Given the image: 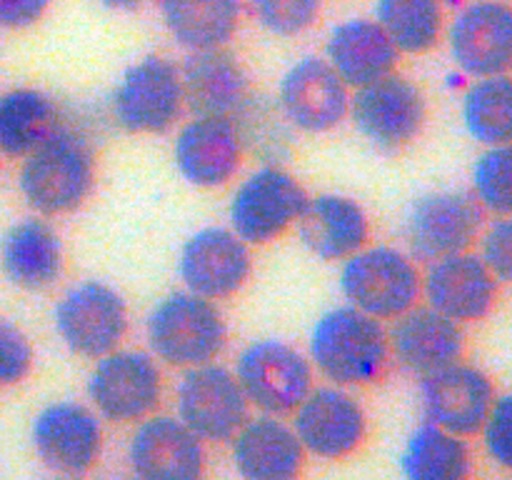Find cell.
<instances>
[{
    "label": "cell",
    "instance_id": "6da1fadb",
    "mask_svg": "<svg viewBox=\"0 0 512 480\" xmlns=\"http://www.w3.org/2000/svg\"><path fill=\"white\" fill-rule=\"evenodd\" d=\"M308 358L315 373L330 385L363 388L378 383L388 370L390 343L383 320L353 308L335 305L315 320L310 330Z\"/></svg>",
    "mask_w": 512,
    "mask_h": 480
},
{
    "label": "cell",
    "instance_id": "7a4b0ae2",
    "mask_svg": "<svg viewBox=\"0 0 512 480\" xmlns=\"http://www.w3.org/2000/svg\"><path fill=\"white\" fill-rule=\"evenodd\" d=\"M95 185V150L80 130L60 125L20 163L18 188L45 218L78 210Z\"/></svg>",
    "mask_w": 512,
    "mask_h": 480
},
{
    "label": "cell",
    "instance_id": "3957f363",
    "mask_svg": "<svg viewBox=\"0 0 512 480\" xmlns=\"http://www.w3.org/2000/svg\"><path fill=\"white\" fill-rule=\"evenodd\" d=\"M148 348L158 363L170 368H198L215 363L228 345V323L218 303L190 290L165 295L150 310Z\"/></svg>",
    "mask_w": 512,
    "mask_h": 480
},
{
    "label": "cell",
    "instance_id": "277c9868",
    "mask_svg": "<svg viewBox=\"0 0 512 480\" xmlns=\"http://www.w3.org/2000/svg\"><path fill=\"white\" fill-rule=\"evenodd\" d=\"M340 293L353 308L393 323L423 298V273L405 250L365 245L340 265Z\"/></svg>",
    "mask_w": 512,
    "mask_h": 480
},
{
    "label": "cell",
    "instance_id": "5b68a950",
    "mask_svg": "<svg viewBox=\"0 0 512 480\" xmlns=\"http://www.w3.org/2000/svg\"><path fill=\"white\" fill-rule=\"evenodd\" d=\"M233 373L250 408L280 418H288L315 388V368L308 355L280 338H260L245 345Z\"/></svg>",
    "mask_w": 512,
    "mask_h": 480
},
{
    "label": "cell",
    "instance_id": "8992f818",
    "mask_svg": "<svg viewBox=\"0 0 512 480\" xmlns=\"http://www.w3.org/2000/svg\"><path fill=\"white\" fill-rule=\"evenodd\" d=\"M308 200V190L293 173L280 165H260L240 180L230 198V230L250 248L270 245L300 223Z\"/></svg>",
    "mask_w": 512,
    "mask_h": 480
},
{
    "label": "cell",
    "instance_id": "52a82bcc",
    "mask_svg": "<svg viewBox=\"0 0 512 480\" xmlns=\"http://www.w3.org/2000/svg\"><path fill=\"white\" fill-rule=\"evenodd\" d=\"M185 110L180 65L163 55L135 60L118 80L110 113L118 128L133 135H163L175 128Z\"/></svg>",
    "mask_w": 512,
    "mask_h": 480
},
{
    "label": "cell",
    "instance_id": "ba28073f",
    "mask_svg": "<svg viewBox=\"0 0 512 480\" xmlns=\"http://www.w3.org/2000/svg\"><path fill=\"white\" fill-rule=\"evenodd\" d=\"M90 408L108 423L135 425L158 413L163 373L145 350L118 348L95 360L88 378Z\"/></svg>",
    "mask_w": 512,
    "mask_h": 480
},
{
    "label": "cell",
    "instance_id": "9c48e42d",
    "mask_svg": "<svg viewBox=\"0 0 512 480\" xmlns=\"http://www.w3.org/2000/svg\"><path fill=\"white\" fill-rule=\"evenodd\" d=\"M53 323L70 353L98 360L118 350L128 335V303L113 285L83 280L60 295Z\"/></svg>",
    "mask_w": 512,
    "mask_h": 480
},
{
    "label": "cell",
    "instance_id": "30bf717a",
    "mask_svg": "<svg viewBox=\"0 0 512 480\" xmlns=\"http://www.w3.org/2000/svg\"><path fill=\"white\" fill-rule=\"evenodd\" d=\"M348 118L375 148L395 153L423 133L428 103L423 90L395 70L350 93Z\"/></svg>",
    "mask_w": 512,
    "mask_h": 480
},
{
    "label": "cell",
    "instance_id": "8fae6325",
    "mask_svg": "<svg viewBox=\"0 0 512 480\" xmlns=\"http://www.w3.org/2000/svg\"><path fill=\"white\" fill-rule=\"evenodd\" d=\"M485 228V210L473 193L438 190L425 193L410 205L405 238L410 255L423 263L465 253L478 243Z\"/></svg>",
    "mask_w": 512,
    "mask_h": 480
},
{
    "label": "cell",
    "instance_id": "7c38bea8",
    "mask_svg": "<svg viewBox=\"0 0 512 480\" xmlns=\"http://www.w3.org/2000/svg\"><path fill=\"white\" fill-rule=\"evenodd\" d=\"M290 425L305 453L320 460H343L368 440V413L353 390L315 385L290 413Z\"/></svg>",
    "mask_w": 512,
    "mask_h": 480
},
{
    "label": "cell",
    "instance_id": "4fadbf2b",
    "mask_svg": "<svg viewBox=\"0 0 512 480\" xmlns=\"http://www.w3.org/2000/svg\"><path fill=\"white\" fill-rule=\"evenodd\" d=\"M175 415L203 443H228L250 418V403L233 370L215 360L183 370L175 388Z\"/></svg>",
    "mask_w": 512,
    "mask_h": 480
},
{
    "label": "cell",
    "instance_id": "5bb4252c",
    "mask_svg": "<svg viewBox=\"0 0 512 480\" xmlns=\"http://www.w3.org/2000/svg\"><path fill=\"white\" fill-rule=\"evenodd\" d=\"M30 440L45 468L83 478L103 455V418L78 400H55L33 418Z\"/></svg>",
    "mask_w": 512,
    "mask_h": 480
},
{
    "label": "cell",
    "instance_id": "9a60e30c",
    "mask_svg": "<svg viewBox=\"0 0 512 480\" xmlns=\"http://www.w3.org/2000/svg\"><path fill=\"white\" fill-rule=\"evenodd\" d=\"M450 58L468 78L510 73L512 5L510 0H468L445 25Z\"/></svg>",
    "mask_w": 512,
    "mask_h": 480
},
{
    "label": "cell",
    "instance_id": "2e32d148",
    "mask_svg": "<svg viewBox=\"0 0 512 480\" xmlns=\"http://www.w3.org/2000/svg\"><path fill=\"white\" fill-rule=\"evenodd\" d=\"M278 110L300 133H330L350 110V88L320 55L295 60L278 85Z\"/></svg>",
    "mask_w": 512,
    "mask_h": 480
},
{
    "label": "cell",
    "instance_id": "e0dca14e",
    "mask_svg": "<svg viewBox=\"0 0 512 480\" xmlns=\"http://www.w3.org/2000/svg\"><path fill=\"white\" fill-rule=\"evenodd\" d=\"M253 273V253L230 228L208 225L190 235L180 248L178 275L183 288L208 300L233 298Z\"/></svg>",
    "mask_w": 512,
    "mask_h": 480
},
{
    "label": "cell",
    "instance_id": "ac0fdd59",
    "mask_svg": "<svg viewBox=\"0 0 512 480\" xmlns=\"http://www.w3.org/2000/svg\"><path fill=\"white\" fill-rule=\"evenodd\" d=\"M425 420L463 438L480 433L495 400V385L485 370L465 360L420 375Z\"/></svg>",
    "mask_w": 512,
    "mask_h": 480
},
{
    "label": "cell",
    "instance_id": "d6986e66",
    "mask_svg": "<svg viewBox=\"0 0 512 480\" xmlns=\"http://www.w3.org/2000/svg\"><path fill=\"white\" fill-rule=\"evenodd\" d=\"M205 443L178 418L153 413L135 423L128 465L140 480H203Z\"/></svg>",
    "mask_w": 512,
    "mask_h": 480
},
{
    "label": "cell",
    "instance_id": "ffe728a7",
    "mask_svg": "<svg viewBox=\"0 0 512 480\" xmlns=\"http://www.w3.org/2000/svg\"><path fill=\"white\" fill-rule=\"evenodd\" d=\"M498 293L500 283L473 250L433 260L423 273L425 305L458 325L488 318L498 303Z\"/></svg>",
    "mask_w": 512,
    "mask_h": 480
},
{
    "label": "cell",
    "instance_id": "44dd1931",
    "mask_svg": "<svg viewBox=\"0 0 512 480\" xmlns=\"http://www.w3.org/2000/svg\"><path fill=\"white\" fill-rule=\"evenodd\" d=\"M243 140L230 118L193 115L180 125L173 140V160L178 173L195 188H223L243 165Z\"/></svg>",
    "mask_w": 512,
    "mask_h": 480
},
{
    "label": "cell",
    "instance_id": "7402d4cb",
    "mask_svg": "<svg viewBox=\"0 0 512 480\" xmlns=\"http://www.w3.org/2000/svg\"><path fill=\"white\" fill-rule=\"evenodd\" d=\"M228 443L235 473L243 480H300L303 475L308 453L290 420L280 415H250Z\"/></svg>",
    "mask_w": 512,
    "mask_h": 480
},
{
    "label": "cell",
    "instance_id": "603a6c76",
    "mask_svg": "<svg viewBox=\"0 0 512 480\" xmlns=\"http://www.w3.org/2000/svg\"><path fill=\"white\" fill-rule=\"evenodd\" d=\"M185 108L193 115L230 118L253 98L245 65L228 48L195 50L180 65Z\"/></svg>",
    "mask_w": 512,
    "mask_h": 480
},
{
    "label": "cell",
    "instance_id": "cb8c5ba5",
    "mask_svg": "<svg viewBox=\"0 0 512 480\" xmlns=\"http://www.w3.org/2000/svg\"><path fill=\"white\" fill-rule=\"evenodd\" d=\"M388 343L393 360L418 378L458 363L465 353L463 325L440 315L430 305H415L395 318L388 330Z\"/></svg>",
    "mask_w": 512,
    "mask_h": 480
},
{
    "label": "cell",
    "instance_id": "d4e9b609",
    "mask_svg": "<svg viewBox=\"0 0 512 480\" xmlns=\"http://www.w3.org/2000/svg\"><path fill=\"white\" fill-rule=\"evenodd\" d=\"M300 240L315 258L343 263L370 240V220L355 198L338 193L315 195L298 223Z\"/></svg>",
    "mask_w": 512,
    "mask_h": 480
},
{
    "label": "cell",
    "instance_id": "484cf974",
    "mask_svg": "<svg viewBox=\"0 0 512 480\" xmlns=\"http://www.w3.org/2000/svg\"><path fill=\"white\" fill-rule=\"evenodd\" d=\"M325 60L350 90H358L395 73L400 53L373 18H350L330 30Z\"/></svg>",
    "mask_w": 512,
    "mask_h": 480
},
{
    "label": "cell",
    "instance_id": "4316f807",
    "mask_svg": "<svg viewBox=\"0 0 512 480\" xmlns=\"http://www.w3.org/2000/svg\"><path fill=\"white\" fill-rule=\"evenodd\" d=\"M0 265L18 288L45 290L63 275V240L48 220L25 218L5 233Z\"/></svg>",
    "mask_w": 512,
    "mask_h": 480
},
{
    "label": "cell",
    "instance_id": "83f0119b",
    "mask_svg": "<svg viewBox=\"0 0 512 480\" xmlns=\"http://www.w3.org/2000/svg\"><path fill=\"white\" fill-rule=\"evenodd\" d=\"M170 38L195 50L228 48L243 18V0H158Z\"/></svg>",
    "mask_w": 512,
    "mask_h": 480
},
{
    "label": "cell",
    "instance_id": "f1b7e54d",
    "mask_svg": "<svg viewBox=\"0 0 512 480\" xmlns=\"http://www.w3.org/2000/svg\"><path fill=\"white\" fill-rule=\"evenodd\" d=\"M403 480H473L470 440L433 423H420L400 453Z\"/></svg>",
    "mask_w": 512,
    "mask_h": 480
},
{
    "label": "cell",
    "instance_id": "f546056e",
    "mask_svg": "<svg viewBox=\"0 0 512 480\" xmlns=\"http://www.w3.org/2000/svg\"><path fill=\"white\" fill-rule=\"evenodd\" d=\"M60 125L58 103L43 90L13 88L0 93V155L23 160Z\"/></svg>",
    "mask_w": 512,
    "mask_h": 480
},
{
    "label": "cell",
    "instance_id": "4dcf8cb0",
    "mask_svg": "<svg viewBox=\"0 0 512 480\" xmlns=\"http://www.w3.org/2000/svg\"><path fill=\"white\" fill-rule=\"evenodd\" d=\"M373 20L400 55H425L445 35L443 0H375Z\"/></svg>",
    "mask_w": 512,
    "mask_h": 480
},
{
    "label": "cell",
    "instance_id": "1f68e13d",
    "mask_svg": "<svg viewBox=\"0 0 512 480\" xmlns=\"http://www.w3.org/2000/svg\"><path fill=\"white\" fill-rule=\"evenodd\" d=\"M460 118L470 138L483 148L512 143V75L473 80L463 93Z\"/></svg>",
    "mask_w": 512,
    "mask_h": 480
},
{
    "label": "cell",
    "instance_id": "d6a6232c",
    "mask_svg": "<svg viewBox=\"0 0 512 480\" xmlns=\"http://www.w3.org/2000/svg\"><path fill=\"white\" fill-rule=\"evenodd\" d=\"M238 128L243 148L258 155L263 165H278L280 158L288 153V120L278 110V105H270L263 98H250L238 115L233 118Z\"/></svg>",
    "mask_w": 512,
    "mask_h": 480
},
{
    "label": "cell",
    "instance_id": "836d02e7",
    "mask_svg": "<svg viewBox=\"0 0 512 480\" xmlns=\"http://www.w3.org/2000/svg\"><path fill=\"white\" fill-rule=\"evenodd\" d=\"M473 198L490 215H512V143L485 148L473 165Z\"/></svg>",
    "mask_w": 512,
    "mask_h": 480
},
{
    "label": "cell",
    "instance_id": "e575fe53",
    "mask_svg": "<svg viewBox=\"0 0 512 480\" xmlns=\"http://www.w3.org/2000/svg\"><path fill=\"white\" fill-rule=\"evenodd\" d=\"M255 23L278 38H295L313 28L323 0H248Z\"/></svg>",
    "mask_w": 512,
    "mask_h": 480
},
{
    "label": "cell",
    "instance_id": "d590c367",
    "mask_svg": "<svg viewBox=\"0 0 512 480\" xmlns=\"http://www.w3.org/2000/svg\"><path fill=\"white\" fill-rule=\"evenodd\" d=\"M478 435L493 465L512 473V393L495 395L493 408Z\"/></svg>",
    "mask_w": 512,
    "mask_h": 480
},
{
    "label": "cell",
    "instance_id": "8d00e7d4",
    "mask_svg": "<svg viewBox=\"0 0 512 480\" xmlns=\"http://www.w3.org/2000/svg\"><path fill=\"white\" fill-rule=\"evenodd\" d=\"M35 365V350L28 335L10 320L0 318V388L23 383Z\"/></svg>",
    "mask_w": 512,
    "mask_h": 480
},
{
    "label": "cell",
    "instance_id": "74e56055",
    "mask_svg": "<svg viewBox=\"0 0 512 480\" xmlns=\"http://www.w3.org/2000/svg\"><path fill=\"white\" fill-rule=\"evenodd\" d=\"M478 255L498 283L512 285V215H498L478 238Z\"/></svg>",
    "mask_w": 512,
    "mask_h": 480
},
{
    "label": "cell",
    "instance_id": "f35d334b",
    "mask_svg": "<svg viewBox=\"0 0 512 480\" xmlns=\"http://www.w3.org/2000/svg\"><path fill=\"white\" fill-rule=\"evenodd\" d=\"M53 0H0V28L25 30L43 20Z\"/></svg>",
    "mask_w": 512,
    "mask_h": 480
},
{
    "label": "cell",
    "instance_id": "ab89813d",
    "mask_svg": "<svg viewBox=\"0 0 512 480\" xmlns=\"http://www.w3.org/2000/svg\"><path fill=\"white\" fill-rule=\"evenodd\" d=\"M103 8L115 10V13H135V10L143 8L148 0H98Z\"/></svg>",
    "mask_w": 512,
    "mask_h": 480
},
{
    "label": "cell",
    "instance_id": "60d3db41",
    "mask_svg": "<svg viewBox=\"0 0 512 480\" xmlns=\"http://www.w3.org/2000/svg\"><path fill=\"white\" fill-rule=\"evenodd\" d=\"M50 480H83V478H75V475H55V478Z\"/></svg>",
    "mask_w": 512,
    "mask_h": 480
},
{
    "label": "cell",
    "instance_id": "b9f144b4",
    "mask_svg": "<svg viewBox=\"0 0 512 480\" xmlns=\"http://www.w3.org/2000/svg\"><path fill=\"white\" fill-rule=\"evenodd\" d=\"M123 480H140V478H135V475H130V478H123Z\"/></svg>",
    "mask_w": 512,
    "mask_h": 480
},
{
    "label": "cell",
    "instance_id": "7bdbcfd3",
    "mask_svg": "<svg viewBox=\"0 0 512 480\" xmlns=\"http://www.w3.org/2000/svg\"><path fill=\"white\" fill-rule=\"evenodd\" d=\"M443 3H453V0H443Z\"/></svg>",
    "mask_w": 512,
    "mask_h": 480
},
{
    "label": "cell",
    "instance_id": "ee69618b",
    "mask_svg": "<svg viewBox=\"0 0 512 480\" xmlns=\"http://www.w3.org/2000/svg\"><path fill=\"white\" fill-rule=\"evenodd\" d=\"M510 75H512V65H510Z\"/></svg>",
    "mask_w": 512,
    "mask_h": 480
}]
</instances>
